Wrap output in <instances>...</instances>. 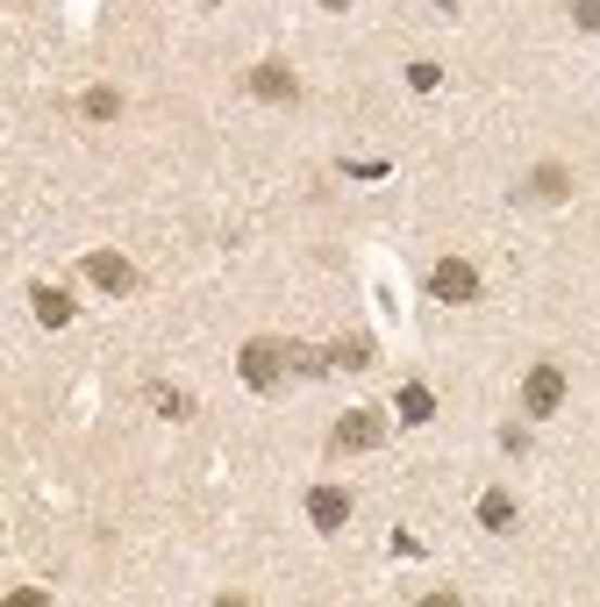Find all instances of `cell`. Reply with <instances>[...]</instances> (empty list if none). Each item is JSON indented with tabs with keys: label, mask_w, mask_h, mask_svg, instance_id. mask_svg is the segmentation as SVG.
<instances>
[{
	"label": "cell",
	"mask_w": 600,
	"mask_h": 607,
	"mask_svg": "<svg viewBox=\"0 0 600 607\" xmlns=\"http://www.w3.org/2000/svg\"><path fill=\"white\" fill-rule=\"evenodd\" d=\"M286 350H293V344H279V336H257V344H243V358H237L243 386H251V393H272V386L286 379Z\"/></svg>",
	"instance_id": "6da1fadb"
},
{
	"label": "cell",
	"mask_w": 600,
	"mask_h": 607,
	"mask_svg": "<svg viewBox=\"0 0 600 607\" xmlns=\"http://www.w3.org/2000/svg\"><path fill=\"white\" fill-rule=\"evenodd\" d=\"M429 294L444 300V308H472L480 300V272L464 258H436V272H429Z\"/></svg>",
	"instance_id": "7a4b0ae2"
},
{
	"label": "cell",
	"mask_w": 600,
	"mask_h": 607,
	"mask_svg": "<svg viewBox=\"0 0 600 607\" xmlns=\"http://www.w3.org/2000/svg\"><path fill=\"white\" fill-rule=\"evenodd\" d=\"M558 400H565V372L558 364H529V379H522V408H529L536 422L558 415Z\"/></svg>",
	"instance_id": "3957f363"
},
{
	"label": "cell",
	"mask_w": 600,
	"mask_h": 607,
	"mask_svg": "<svg viewBox=\"0 0 600 607\" xmlns=\"http://www.w3.org/2000/svg\"><path fill=\"white\" fill-rule=\"evenodd\" d=\"M86 279L101 294H137V264L122 258V250H86Z\"/></svg>",
	"instance_id": "277c9868"
},
{
	"label": "cell",
	"mask_w": 600,
	"mask_h": 607,
	"mask_svg": "<svg viewBox=\"0 0 600 607\" xmlns=\"http://www.w3.org/2000/svg\"><path fill=\"white\" fill-rule=\"evenodd\" d=\"M379 436H386V422H379V408H350V415L336 422V451H343V457H358V451H372Z\"/></svg>",
	"instance_id": "5b68a950"
},
{
	"label": "cell",
	"mask_w": 600,
	"mask_h": 607,
	"mask_svg": "<svg viewBox=\"0 0 600 607\" xmlns=\"http://www.w3.org/2000/svg\"><path fill=\"white\" fill-rule=\"evenodd\" d=\"M308 521L322 529V537L343 529V521H350V493H343V486H315V493H308Z\"/></svg>",
	"instance_id": "8992f818"
},
{
	"label": "cell",
	"mask_w": 600,
	"mask_h": 607,
	"mask_svg": "<svg viewBox=\"0 0 600 607\" xmlns=\"http://www.w3.org/2000/svg\"><path fill=\"white\" fill-rule=\"evenodd\" d=\"M251 93H257V101H301V79H293L286 65H257L251 72Z\"/></svg>",
	"instance_id": "52a82bcc"
},
{
	"label": "cell",
	"mask_w": 600,
	"mask_h": 607,
	"mask_svg": "<svg viewBox=\"0 0 600 607\" xmlns=\"http://www.w3.org/2000/svg\"><path fill=\"white\" fill-rule=\"evenodd\" d=\"M29 308H36V322H43V330H72V294H58V286H36Z\"/></svg>",
	"instance_id": "ba28073f"
},
{
	"label": "cell",
	"mask_w": 600,
	"mask_h": 607,
	"mask_svg": "<svg viewBox=\"0 0 600 607\" xmlns=\"http://www.w3.org/2000/svg\"><path fill=\"white\" fill-rule=\"evenodd\" d=\"M394 408H400V422H429V415H436L429 386H400V400H394Z\"/></svg>",
	"instance_id": "9c48e42d"
},
{
	"label": "cell",
	"mask_w": 600,
	"mask_h": 607,
	"mask_svg": "<svg viewBox=\"0 0 600 607\" xmlns=\"http://www.w3.org/2000/svg\"><path fill=\"white\" fill-rule=\"evenodd\" d=\"M480 521L494 529V537H500V529H514V501H508V493H486V501H480Z\"/></svg>",
	"instance_id": "30bf717a"
},
{
	"label": "cell",
	"mask_w": 600,
	"mask_h": 607,
	"mask_svg": "<svg viewBox=\"0 0 600 607\" xmlns=\"http://www.w3.org/2000/svg\"><path fill=\"white\" fill-rule=\"evenodd\" d=\"M151 400H157V415H171V422H187V415H193V400L179 393V386H157Z\"/></svg>",
	"instance_id": "8fae6325"
},
{
	"label": "cell",
	"mask_w": 600,
	"mask_h": 607,
	"mask_svg": "<svg viewBox=\"0 0 600 607\" xmlns=\"http://www.w3.org/2000/svg\"><path fill=\"white\" fill-rule=\"evenodd\" d=\"M365 358H372V344H365V336H343V344H336V358H329V364H343V372H358Z\"/></svg>",
	"instance_id": "7c38bea8"
},
{
	"label": "cell",
	"mask_w": 600,
	"mask_h": 607,
	"mask_svg": "<svg viewBox=\"0 0 600 607\" xmlns=\"http://www.w3.org/2000/svg\"><path fill=\"white\" fill-rule=\"evenodd\" d=\"M536 193H544V201H565V172H558V165H544V172H536Z\"/></svg>",
	"instance_id": "4fadbf2b"
},
{
	"label": "cell",
	"mask_w": 600,
	"mask_h": 607,
	"mask_svg": "<svg viewBox=\"0 0 600 607\" xmlns=\"http://www.w3.org/2000/svg\"><path fill=\"white\" fill-rule=\"evenodd\" d=\"M115 93H86V101H79V115H93V121H107V115H115Z\"/></svg>",
	"instance_id": "5bb4252c"
},
{
	"label": "cell",
	"mask_w": 600,
	"mask_h": 607,
	"mask_svg": "<svg viewBox=\"0 0 600 607\" xmlns=\"http://www.w3.org/2000/svg\"><path fill=\"white\" fill-rule=\"evenodd\" d=\"M572 22H579V29H600V0H572Z\"/></svg>",
	"instance_id": "9a60e30c"
},
{
	"label": "cell",
	"mask_w": 600,
	"mask_h": 607,
	"mask_svg": "<svg viewBox=\"0 0 600 607\" xmlns=\"http://www.w3.org/2000/svg\"><path fill=\"white\" fill-rule=\"evenodd\" d=\"M322 8H350V0H322Z\"/></svg>",
	"instance_id": "2e32d148"
}]
</instances>
